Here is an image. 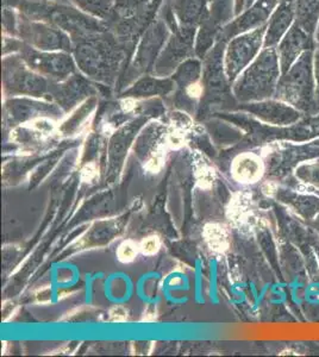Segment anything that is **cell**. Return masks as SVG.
I'll list each match as a JSON object with an SVG mask.
<instances>
[{
  "label": "cell",
  "mask_w": 319,
  "mask_h": 357,
  "mask_svg": "<svg viewBox=\"0 0 319 357\" xmlns=\"http://www.w3.org/2000/svg\"><path fill=\"white\" fill-rule=\"evenodd\" d=\"M226 217L235 227L249 222L251 217V197L246 193H236L226 207Z\"/></svg>",
  "instance_id": "cell-3"
},
{
  "label": "cell",
  "mask_w": 319,
  "mask_h": 357,
  "mask_svg": "<svg viewBox=\"0 0 319 357\" xmlns=\"http://www.w3.org/2000/svg\"><path fill=\"white\" fill-rule=\"evenodd\" d=\"M128 319V311L121 306H116L110 311V321L113 323H123Z\"/></svg>",
  "instance_id": "cell-10"
},
{
  "label": "cell",
  "mask_w": 319,
  "mask_h": 357,
  "mask_svg": "<svg viewBox=\"0 0 319 357\" xmlns=\"http://www.w3.org/2000/svg\"><path fill=\"white\" fill-rule=\"evenodd\" d=\"M216 171L207 158L200 154L194 158V178L202 190H210L216 183Z\"/></svg>",
  "instance_id": "cell-4"
},
{
  "label": "cell",
  "mask_w": 319,
  "mask_h": 357,
  "mask_svg": "<svg viewBox=\"0 0 319 357\" xmlns=\"http://www.w3.org/2000/svg\"><path fill=\"white\" fill-rule=\"evenodd\" d=\"M202 237L207 247L216 254H224L230 248V231L223 224H207L202 230Z\"/></svg>",
  "instance_id": "cell-2"
},
{
  "label": "cell",
  "mask_w": 319,
  "mask_h": 357,
  "mask_svg": "<svg viewBox=\"0 0 319 357\" xmlns=\"http://www.w3.org/2000/svg\"><path fill=\"white\" fill-rule=\"evenodd\" d=\"M165 161H166V148L165 149L160 148V149L154 151L153 154L150 155L144 168L147 171L155 174V173L161 171L162 167L165 165Z\"/></svg>",
  "instance_id": "cell-7"
},
{
  "label": "cell",
  "mask_w": 319,
  "mask_h": 357,
  "mask_svg": "<svg viewBox=\"0 0 319 357\" xmlns=\"http://www.w3.org/2000/svg\"><path fill=\"white\" fill-rule=\"evenodd\" d=\"M297 176L302 178L304 183L319 187V163L304 165L299 169H297Z\"/></svg>",
  "instance_id": "cell-6"
},
{
  "label": "cell",
  "mask_w": 319,
  "mask_h": 357,
  "mask_svg": "<svg viewBox=\"0 0 319 357\" xmlns=\"http://www.w3.org/2000/svg\"><path fill=\"white\" fill-rule=\"evenodd\" d=\"M316 224H317V225H316V229H318L319 230V218L318 220H316Z\"/></svg>",
  "instance_id": "cell-11"
},
{
  "label": "cell",
  "mask_w": 319,
  "mask_h": 357,
  "mask_svg": "<svg viewBox=\"0 0 319 357\" xmlns=\"http://www.w3.org/2000/svg\"><path fill=\"white\" fill-rule=\"evenodd\" d=\"M99 176V169L94 162L87 163L86 166L82 167L80 172V178L84 183H91L97 180Z\"/></svg>",
  "instance_id": "cell-9"
},
{
  "label": "cell",
  "mask_w": 319,
  "mask_h": 357,
  "mask_svg": "<svg viewBox=\"0 0 319 357\" xmlns=\"http://www.w3.org/2000/svg\"><path fill=\"white\" fill-rule=\"evenodd\" d=\"M265 166L259 155L243 153L231 165V175L239 183L251 185L262 178Z\"/></svg>",
  "instance_id": "cell-1"
},
{
  "label": "cell",
  "mask_w": 319,
  "mask_h": 357,
  "mask_svg": "<svg viewBox=\"0 0 319 357\" xmlns=\"http://www.w3.org/2000/svg\"><path fill=\"white\" fill-rule=\"evenodd\" d=\"M161 249V238L156 235L148 236L140 243V252L146 256H153L158 254Z\"/></svg>",
  "instance_id": "cell-8"
},
{
  "label": "cell",
  "mask_w": 319,
  "mask_h": 357,
  "mask_svg": "<svg viewBox=\"0 0 319 357\" xmlns=\"http://www.w3.org/2000/svg\"><path fill=\"white\" fill-rule=\"evenodd\" d=\"M138 252L140 244L131 240L124 241L117 249L118 261L121 264H130L136 259Z\"/></svg>",
  "instance_id": "cell-5"
}]
</instances>
